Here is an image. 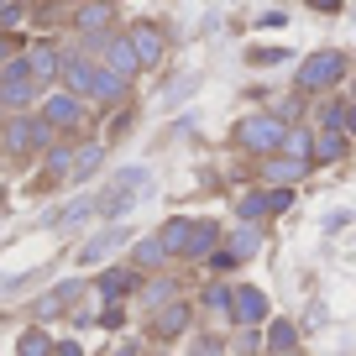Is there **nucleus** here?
<instances>
[{
  "instance_id": "20e7f679",
  "label": "nucleus",
  "mask_w": 356,
  "mask_h": 356,
  "mask_svg": "<svg viewBox=\"0 0 356 356\" xmlns=\"http://www.w3.org/2000/svg\"><path fill=\"white\" fill-rule=\"evenodd\" d=\"M283 131H289V121H283L278 111H252V115H241L236 121V147L241 152H252V157H273L283 147Z\"/></svg>"
},
{
  "instance_id": "4c0bfd02",
  "label": "nucleus",
  "mask_w": 356,
  "mask_h": 356,
  "mask_svg": "<svg viewBox=\"0 0 356 356\" xmlns=\"http://www.w3.org/2000/svg\"><path fill=\"white\" fill-rule=\"evenodd\" d=\"M341 131L356 142V100H346V121H341Z\"/></svg>"
},
{
  "instance_id": "a18cd8bd",
  "label": "nucleus",
  "mask_w": 356,
  "mask_h": 356,
  "mask_svg": "<svg viewBox=\"0 0 356 356\" xmlns=\"http://www.w3.org/2000/svg\"><path fill=\"white\" fill-rule=\"evenodd\" d=\"M0 200H6V189H0Z\"/></svg>"
},
{
  "instance_id": "ddd939ff",
  "label": "nucleus",
  "mask_w": 356,
  "mask_h": 356,
  "mask_svg": "<svg viewBox=\"0 0 356 356\" xmlns=\"http://www.w3.org/2000/svg\"><path fill=\"white\" fill-rule=\"evenodd\" d=\"M189 325H194V299H168V304H157L152 309V341H178V335H189Z\"/></svg>"
},
{
  "instance_id": "1a4fd4ad",
  "label": "nucleus",
  "mask_w": 356,
  "mask_h": 356,
  "mask_svg": "<svg viewBox=\"0 0 356 356\" xmlns=\"http://www.w3.org/2000/svg\"><path fill=\"white\" fill-rule=\"evenodd\" d=\"M95 63L111 68V74H121L126 84H136V74H142V58H136L131 37H126V26H115V32L100 37V47H95Z\"/></svg>"
},
{
  "instance_id": "a878e982",
  "label": "nucleus",
  "mask_w": 356,
  "mask_h": 356,
  "mask_svg": "<svg viewBox=\"0 0 356 356\" xmlns=\"http://www.w3.org/2000/svg\"><path fill=\"white\" fill-rule=\"evenodd\" d=\"M178 293V283L168 278V273H147L142 289H136V299H142V309H157V304H168Z\"/></svg>"
},
{
  "instance_id": "c03bdc74",
  "label": "nucleus",
  "mask_w": 356,
  "mask_h": 356,
  "mask_svg": "<svg viewBox=\"0 0 356 356\" xmlns=\"http://www.w3.org/2000/svg\"><path fill=\"white\" fill-rule=\"evenodd\" d=\"M0 126H6V111H0Z\"/></svg>"
},
{
  "instance_id": "58836bf2",
  "label": "nucleus",
  "mask_w": 356,
  "mask_h": 356,
  "mask_svg": "<svg viewBox=\"0 0 356 356\" xmlns=\"http://www.w3.org/2000/svg\"><path fill=\"white\" fill-rule=\"evenodd\" d=\"M11 53H22V42H16L11 32H0V63H6V58H11Z\"/></svg>"
},
{
  "instance_id": "c756f323",
  "label": "nucleus",
  "mask_w": 356,
  "mask_h": 356,
  "mask_svg": "<svg viewBox=\"0 0 356 356\" xmlns=\"http://www.w3.org/2000/svg\"><path fill=\"white\" fill-rule=\"evenodd\" d=\"M236 220H267V204H262V189H246L236 200Z\"/></svg>"
},
{
  "instance_id": "423d86ee",
  "label": "nucleus",
  "mask_w": 356,
  "mask_h": 356,
  "mask_svg": "<svg viewBox=\"0 0 356 356\" xmlns=\"http://www.w3.org/2000/svg\"><path fill=\"white\" fill-rule=\"evenodd\" d=\"M37 115H42V121L53 126L58 136H63V131H79V126L89 121V100H79V95H68L63 84H53V89H42Z\"/></svg>"
},
{
  "instance_id": "e433bc0d",
  "label": "nucleus",
  "mask_w": 356,
  "mask_h": 356,
  "mask_svg": "<svg viewBox=\"0 0 356 356\" xmlns=\"http://www.w3.org/2000/svg\"><path fill=\"white\" fill-rule=\"evenodd\" d=\"M304 6H309V11H320V16H341L346 0H304Z\"/></svg>"
},
{
  "instance_id": "f03ea898",
  "label": "nucleus",
  "mask_w": 356,
  "mask_h": 356,
  "mask_svg": "<svg viewBox=\"0 0 356 356\" xmlns=\"http://www.w3.org/2000/svg\"><path fill=\"white\" fill-rule=\"evenodd\" d=\"M152 194V173L147 168H121V173L95 194V220H121L131 204H142Z\"/></svg>"
},
{
  "instance_id": "c9c22d12",
  "label": "nucleus",
  "mask_w": 356,
  "mask_h": 356,
  "mask_svg": "<svg viewBox=\"0 0 356 356\" xmlns=\"http://www.w3.org/2000/svg\"><path fill=\"white\" fill-rule=\"evenodd\" d=\"M341 121H346V100H325L320 105V126H335V131H341Z\"/></svg>"
},
{
  "instance_id": "4be33fe9",
  "label": "nucleus",
  "mask_w": 356,
  "mask_h": 356,
  "mask_svg": "<svg viewBox=\"0 0 356 356\" xmlns=\"http://www.w3.org/2000/svg\"><path fill=\"white\" fill-rule=\"evenodd\" d=\"M262 241H267V236H262V220H241V225H236V231L225 236L220 246L236 257V262H252V257L262 252Z\"/></svg>"
},
{
  "instance_id": "c85d7f7f",
  "label": "nucleus",
  "mask_w": 356,
  "mask_h": 356,
  "mask_svg": "<svg viewBox=\"0 0 356 356\" xmlns=\"http://www.w3.org/2000/svg\"><path fill=\"white\" fill-rule=\"evenodd\" d=\"M200 309H210V314H220V320H225V309H231V283H225V278H215L210 289L200 293Z\"/></svg>"
},
{
  "instance_id": "2eb2a0df",
  "label": "nucleus",
  "mask_w": 356,
  "mask_h": 356,
  "mask_svg": "<svg viewBox=\"0 0 356 356\" xmlns=\"http://www.w3.org/2000/svg\"><path fill=\"white\" fill-rule=\"evenodd\" d=\"M22 58H26V68H32L37 89H53V84H58V68H63V47H58L53 37H47V42L22 47Z\"/></svg>"
},
{
  "instance_id": "f704fd0d",
  "label": "nucleus",
  "mask_w": 356,
  "mask_h": 356,
  "mask_svg": "<svg viewBox=\"0 0 356 356\" xmlns=\"http://www.w3.org/2000/svg\"><path fill=\"white\" fill-rule=\"evenodd\" d=\"M204 267H210L215 278H225V273H236V267H241V262H236V257H231V252H225V246H215V252H210V257H204Z\"/></svg>"
},
{
  "instance_id": "f8f14e48",
  "label": "nucleus",
  "mask_w": 356,
  "mask_h": 356,
  "mask_svg": "<svg viewBox=\"0 0 356 356\" xmlns=\"http://www.w3.org/2000/svg\"><path fill=\"white\" fill-rule=\"evenodd\" d=\"M84 293H89V278H63V283H53L42 299H32V314L47 325V320H58V314H68Z\"/></svg>"
},
{
  "instance_id": "b1692460",
  "label": "nucleus",
  "mask_w": 356,
  "mask_h": 356,
  "mask_svg": "<svg viewBox=\"0 0 356 356\" xmlns=\"http://www.w3.org/2000/svg\"><path fill=\"white\" fill-rule=\"evenodd\" d=\"M189 231H194V215H173V220H163L152 236L168 246V257L178 262V257H184V246H189Z\"/></svg>"
},
{
  "instance_id": "6e6552de",
  "label": "nucleus",
  "mask_w": 356,
  "mask_h": 356,
  "mask_svg": "<svg viewBox=\"0 0 356 356\" xmlns=\"http://www.w3.org/2000/svg\"><path fill=\"white\" fill-rule=\"evenodd\" d=\"M126 37H131L136 58H142V74H147V68H163V63H168V47H173V37H168L163 22H152V16H136V22L126 26Z\"/></svg>"
},
{
  "instance_id": "f3484780",
  "label": "nucleus",
  "mask_w": 356,
  "mask_h": 356,
  "mask_svg": "<svg viewBox=\"0 0 356 356\" xmlns=\"http://www.w3.org/2000/svg\"><path fill=\"white\" fill-rule=\"evenodd\" d=\"M220 241H225V225H220V220H210V215H194L189 246H184V257H178V262H194V267H204V257H210Z\"/></svg>"
},
{
  "instance_id": "6ab92c4d",
  "label": "nucleus",
  "mask_w": 356,
  "mask_h": 356,
  "mask_svg": "<svg viewBox=\"0 0 356 356\" xmlns=\"http://www.w3.org/2000/svg\"><path fill=\"white\" fill-rule=\"evenodd\" d=\"M126 262L147 278V273H168V267H173V257H168V246L157 241V236H136V241L126 246Z\"/></svg>"
},
{
  "instance_id": "4468645a",
  "label": "nucleus",
  "mask_w": 356,
  "mask_h": 356,
  "mask_svg": "<svg viewBox=\"0 0 356 356\" xmlns=\"http://www.w3.org/2000/svg\"><path fill=\"white\" fill-rule=\"evenodd\" d=\"M257 178H262L267 189H293V184H304V178H309V163L273 152V157H257Z\"/></svg>"
},
{
  "instance_id": "aec40b11",
  "label": "nucleus",
  "mask_w": 356,
  "mask_h": 356,
  "mask_svg": "<svg viewBox=\"0 0 356 356\" xmlns=\"http://www.w3.org/2000/svg\"><path fill=\"white\" fill-rule=\"evenodd\" d=\"M89 105H100V111H121L131 105V84L111 68H95V89H89Z\"/></svg>"
},
{
  "instance_id": "0eeeda50",
  "label": "nucleus",
  "mask_w": 356,
  "mask_h": 356,
  "mask_svg": "<svg viewBox=\"0 0 356 356\" xmlns=\"http://www.w3.org/2000/svg\"><path fill=\"white\" fill-rule=\"evenodd\" d=\"M136 289H142V273H136L131 262H111V267H100V273L89 278V293L100 304H131Z\"/></svg>"
},
{
  "instance_id": "9d476101",
  "label": "nucleus",
  "mask_w": 356,
  "mask_h": 356,
  "mask_svg": "<svg viewBox=\"0 0 356 356\" xmlns=\"http://www.w3.org/2000/svg\"><path fill=\"white\" fill-rule=\"evenodd\" d=\"M225 320L241 325V330H262V325L273 320V299H267L257 283H236V289H231V309H225Z\"/></svg>"
},
{
  "instance_id": "7c9ffc66",
  "label": "nucleus",
  "mask_w": 356,
  "mask_h": 356,
  "mask_svg": "<svg viewBox=\"0 0 356 356\" xmlns=\"http://www.w3.org/2000/svg\"><path fill=\"white\" fill-rule=\"evenodd\" d=\"M289 47H252V53H246V63L252 68H273V63H289Z\"/></svg>"
},
{
  "instance_id": "412c9836",
  "label": "nucleus",
  "mask_w": 356,
  "mask_h": 356,
  "mask_svg": "<svg viewBox=\"0 0 356 356\" xmlns=\"http://www.w3.org/2000/svg\"><path fill=\"white\" fill-rule=\"evenodd\" d=\"M105 152H111V142H79L74 147V168H68V184H89V178L105 168Z\"/></svg>"
},
{
  "instance_id": "dca6fc26",
  "label": "nucleus",
  "mask_w": 356,
  "mask_h": 356,
  "mask_svg": "<svg viewBox=\"0 0 356 356\" xmlns=\"http://www.w3.org/2000/svg\"><path fill=\"white\" fill-rule=\"evenodd\" d=\"M351 157V136L335 131V126H314V142H309V168H335Z\"/></svg>"
},
{
  "instance_id": "cd10ccee",
  "label": "nucleus",
  "mask_w": 356,
  "mask_h": 356,
  "mask_svg": "<svg viewBox=\"0 0 356 356\" xmlns=\"http://www.w3.org/2000/svg\"><path fill=\"white\" fill-rule=\"evenodd\" d=\"M16 356H53V335H47V325H32V330H22V341H16Z\"/></svg>"
},
{
  "instance_id": "39448f33",
  "label": "nucleus",
  "mask_w": 356,
  "mask_h": 356,
  "mask_svg": "<svg viewBox=\"0 0 356 356\" xmlns=\"http://www.w3.org/2000/svg\"><path fill=\"white\" fill-rule=\"evenodd\" d=\"M37 100H42V89H37L32 68H26L22 53H11L6 63H0V111L16 115V111H37Z\"/></svg>"
},
{
  "instance_id": "f257e3e1",
  "label": "nucleus",
  "mask_w": 356,
  "mask_h": 356,
  "mask_svg": "<svg viewBox=\"0 0 356 356\" xmlns=\"http://www.w3.org/2000/svg\"><path fill=\"white\" fill-rule=\"evenodd\" d=\"M53 142H58V131H53L37 111H16V115H6V126H0V152L11 157V163L42 157Z\"/></svg>"
},
{
  "instance_id": "37998d69",
  "label": "nucleus",
  "mask_w": 356,
  "mask_h": 356,
  "mask_svg": "<svg viewBox=\"0 0 356 356\" xmlns=\"http://www.w3.org/2000/svg\"><path fill=\"white\" fill-rule=\"evenodd\" d=\"M220 351H225V346L215 341V335H204V341H200V356H220Z\"/></svg>"
},
{
  "instance_id": "a19ab883",
  "label": "nucleus",
  "mask_w": 356,
  "mask_h": 356,
  "mask_svg": "<svg viewBox=\"0 0 356 356\" xmlns=\"http://www.w3.org/2000/svg\"><path fill=\"white\" fill-rule=\"evenodd\" d=\"M346 225H351V210H335L330 220H325V231H346Z\"/></svg>"
},
{
  "instance_id": "9b49d317",
  "label": "nucleus",
  "mask_w": 356,
  "mask_h": 356,
  "mask_svg": "<svg viewBox=\"0 0 356 356\" xmlns=\"http://www.w3.org/2000/svg\"><path fill=\"white\" fill-rule=\"evenodd\" d=\"M131 241H136V236H131V225H126V220H105L100 231L79 246V262H84V267H105L115 252H126Z\"/></svg>"
},
{
  "instance_id": "393cba45",
  "label": "nucleus",
  "mask_w": 356,
  "mask_h": 356,
  "mask_svg": "<svg viewBox=\"0 0 356 356\" xmlns=\"http://www.w3.org/2000/svg\"><path fill=\"white\" fill-rule=\"evenodd\" d=\"M262 351H299V325L293 320H267L262 325Z\"/></svg>"
},
{
  "instance_id": "bb28decb",
  "label": "nucleus",
  "mask_w": 356,
  "mask_h": 356,
  "mask_svg": "<svg viewBox=\"0 0 356 356\" xmlns=\"http://www.w3.org/2000/svg\"><path fill=\"white\" fill-rule=\"evenodd\" d=\"M309 142H314V126H289L283 131V157H299V163H309Z\"/></svg>"
},
{
  "instance_id": "72a5a7b5",
  "label": "nucleus",
  "mask_w": 356,
  "mask_h": 356,
  "mask_svg": "<svg viewBox=\"0 0 356 356\" xmlns=\"http://www.w3.org/2000/svg\"><path fill=\"white\" fill-rule=\"evenodd\" d=\"M262 204H267V215H289L293 210V189H262Z\"/></svg>"
},
{
  "instance_id": "5701e85b",
  "label": "nucleus",
  "mask_w": 356,
  "mask_h": 356,
  "mask_svg": "<svg viewBox=\"0 0 356 356\" xmlns=\"http://www.w3.org/2000/svg\"><path fill=\"white\" fill-rule=\"evenodd\" d=\"M95 220V194H79V200H68L63 210H47L42 225H53V231H68V225H84Z\"/></svg>"
},
{
  "instance_id": "2f4dec72",
  "label": "nucleus",
  "mask_w": 356,
  "mask_h": 356,
  "mask_svg": "<svg viewBox=\"0 0 356 356\" xmlns=\"http://www.w3.org/2000/svg\"><path fill=\"white\" fill-rule=\"evenodd\" d=\"M194 84H200V74H184V79H173V84L163 89V100H168V105H184V100L194 95Z\"/></svg>"
},
{
  "instance_id": "79ce46f5",
  "label": "nucleus",
  "mask_w": 356,
  "mask_h": 356,
  "mask_svg": "<svg viewBox=\"0 0 356 356\" xmlns=\"http://www.w3.org/2000/svg\"><path fill=\"white\" fill-rule=\"evenodd\" d=\"M121 320H126V304H111V309L100 314V325H121Z\"/></svg>"
},
{
  "instance_id": "a211bd4d",
  "label": "nucleus",
  "mask_w": 356,
  "mask_h": 356,
  "mask_svg": "<svg viewBox=\"0 0 356 356\" xmlns=\"http://www.w3.org/2000/svg\"><path fill=\"white\" fill-rule=\"evenodd\" d=\"M68 168H74V142H63V136H58L53 147H47L42 152V178H37V189H63L68 184Z\"/></svg>"
},
{
  "instance_id": "473e14b6",
  "label": "nucleus",
  "mask_w": 356,
  "mask_h": 356,
  "mask_svg": "<svg viewBox=\"0 0 356 356\" xmlns=\"http://www.w3.org/2000/svg\"><path fill=\"white\" fill-rule=\"evenodd\" d=\"M26 22V6L22 0H0V32H16Z\"/></svg>"
},
{
  "instance_id": "7ed1b4c3",
  "label": "nucleus",
  "mask_w": 356,
  "mask_h": 356,
  "mask_svg": "<svg viewBox=\"0 0 356 356\" xmlns=\"http://www.w3.org/2000/svg\"><path fill=\"white\" fill-rule=\"evenodd\" d=\"M351 74V58L341 47H314L299 68H293V95H325V89H341V79Z\"/></svg>"
},
{
  "instance_id": "ea45409f",
  "label": "nucleus",
  "mask_w": 356,
  "mask_h": 356,
  "mask_svg": "<svg viewBox=\"0 0 356 356\" xmlns=\"http://www.w3.org/2000/svg\"><path fill=\"white\" fill-rule=\"evenodd\" d=\"M53 356H84V346L79 341H53Z\"/></svg>"
}]
</instances>
